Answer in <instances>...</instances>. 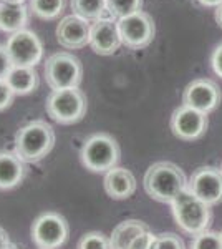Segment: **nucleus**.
Instances as JSON below:
<instances>
[{
  "label": "nucleus",
  "mask_w": 222,
  "mask_h": 249,
  "mask_svg": "<svg viewBox=\"0 0 222 249\" xmlns=\"http://www.w3.org/2000/svg\"><path fill=\"white\" fill-rule=\"evenodd\" d=\"M143 184L149 198L171 204L176 196H179V193L188 188V178L177 164L171 161H157L144 173Z\"/></svg>",
  "instance_id": "obj_1"
},
{
  "label": "nucleus",
  "mask_w": 222,
  "mask_h": 249,
  "mask_svg": "<svg viewBox=\"0 0 222 249\" xmlns=\"http://www.w3.org/2000/svg\"><path fill=\"white\" fill-rule=\"evenodd\" d=\"M15 153L25 163H38L53 150L55 130L43 120H35L15 133Z\"/></svg>",
  "instance_id": "obj_2"
},
{
  "label": "nucleus",
  "mask_w": 222,
  "mask_h": 249,
  "mask_svg": "<svg viewBox=\"0 0 222 249\" xmlns=\"http://www.w3.org/2000/svg\"><path fill=\"white\" fill-rule=\"evenodd\" d=\"M171 206L176 224L186 234L197 236L201 232L209 231L212 223L211 206L192 195L188 188L184 191H181L179 196H176Z\"/></svg>",
  "instance_id": "obj_3"
},
{
  "label": "nucleus",
  "mask_w": 222,
  "mask_h": 249,
  "mask_svg": "<svg viewBox=\"0 0 222 249\" xmlns=\"http://www.w3.org/2000/svg\"><path fill=\"white\" fill-rule=\"evenodd\" d=\"M121 150L120 144L108 133L91 135L83 143L80 158L86 170L95 173H108L120 161Z\"/></svg>",
  "instance_id": "obj_4"
},
{
  "label": "nucleus",
  "mask_w": 222,
  "mask_h": 249,
  "mask_svg": "<svg viewBox=\"0 0 222 249\" xmlns=\"http://www.w3.org/2000/svg\"><path fill=\"white\" fill-rule=\"evenodd\" d=\"M47 113L53 122L60 124H73L86 115V96L78 87L51 90L47 98Z\"/></svg>",
  "instance_id": "obj_5"
},
{
  "label": "nucleus",
  "mask_w": 222,
  "mask_h": 249,
  "mask_svg": "<svg viewBox=\"0 0 222 249\" xmlns=\"http://www.w3.org/2000/svg\"><path fill=\"white\" fill-rule=\"evenodd\" d=\"M83 78L82 62L68 52H58L47 58L45 80L51 90L80 87Z\"/></svg>",
  "instance_id": "obj_6"
},
{
  "label": "nucleus",
  "mask_w": 222,
  "mask_h": 249,
  "mask_svg": "<svg viewBox=\"0 0 222 249\" xmlns=\"http://www.w3.org/2000/svg\"><path fill=\"white\" fill-rule=\"evenodd\" d=\"M70 226L62 214L48 211L40 214L32 226V239L38 249H58L65 244Z\"/></svg>",
  "instance_id": "obj_7"
},
{
  "label": "nucleus",
  "mask_w": 222,
  "mask_h": 249,
  "mask_svg": "<svg viewBox=\"0 0 222 249\" xmlns=\"http://www.w3.org/2000/svg\"><path fill=\"white\" fill-rule=\"evenodd\" d=\"M121 43L130 50H139L153 42L156 34L154 20L146 12H136L118 20Z\"/></svg>",
  "instance_id": "obj_8"
},
{
  "label": "nucleus",
  "mask_w": 222,
  "mask_h": 249,
  "mask_svg": "<svg viewBox=\"0 0 222 249\" xmlns=\"http://www.w3.org/2000/svg\"><path fill=\"white\" fill-rule=\"evenodd\" d=\"M14 67H34L43 58V43L37 34L28 29L12 34L5 43Z\"/></svg>",
  "instance_id": "obj_9"
},
{
  "label": "nucleus",
  "mask_w": 222,
  "mask_h": 249,
  "mask_svg": "<svg viewBox=\"0 0 222 249\" xmlns=\"http://www.w3.org/2000/svg\"><path fill=\"white\" fill-rule=\"evenodd\" d=\"M221 98V88L216 82L207 78H197L186 87L183 93V105L207 115L219 107Z\"/></svg>",
  "instance_id": "obj_10"
},
{
  "label": "nucleus",
  "mask_w": 222,
  "mask_h": 249,
  "mask_svg": "<svg viewBox=\"0 0 222 249\" xmlns=\"http://www.w3.org/2000/svg\"><path fill=\"white\" fill-rule=\"evenodd\" d=\"M188 190L209 206L222 201V171L214 166H203L192 173Z\"/></svg>",
  "instance_id": "obj_11"
},
{
  "label": "nucleus",
  "mask_w": 222,
  "mask_h": 249,
  "mask_svg": "<svg viewBox=\"0 0 222 249\" xmlns=\"http://www.w3.org/2000/svg\"><path fill=\"white\" fill-rule=\"evenodd\" d=\"M207 115L186 105L176 108L171 116L172 133L184 142H192V140L201 138L207 130Z\"/></svg>",
  "instance_id": "obj_12"
},
{
  "label": "nucleus",
  "mask_w": 222,
  "mask_h": 249,
  "mask_svg": "<svg viewBox=\"0 0 222 249\" xmlns=\"http://www.w3.org/2000/svg\"><path fill=\"white\" fill-rule=\"evenodd\" d=\"M90 34L91 23L75 14L63 17L55 30L58 43L67 50H80L90 45Z\"/></svg>",
  "instance_id": "obj_13"
},
{
  "label": "nucleus",
  "mask_w": 222,
  "mask_h": 249,
  "mask_svg": "<svg viewBox=\"0 0 222 249\" xmlns=\"http://www.w3.org/2000/svg\"><path fill=\"white\" fill-rule=\"evenodd\" d=\"M121 37L118 30V20L113 17H104L91 23L90 47L98 55H113L120 48Z\"/></svg>",
  "instance_id": "obj_14"
},
{
  "label": "nucleus",
  "mask_w": 222,
  "mask_h": 249,
  "mask_svg": "<svg viewBox=\"0 0 222 249\" xmlns=\"http://www.w3.org/2000/svg\"><path fill=\"white\" fill-rule=\"evenodd\" d=\"M103 186L113 199H128L136 191V178L128 168H113L104 175Z\"/></svg>",
  "instance_id": "obj_15"
},
{
  "label": "nucleus",
  "mask_w": 222,
  "mask_h": 249,
  "mask_svg": "<svg viewBox=\"0 0 222 249\" xmlns=\"http://www.w3.org/2000/svg\"><path fill=\"white\" fill-rule=\"evenodd\" d=\"M25 161L12 151H0V190H12L25 178Z\"/></svg>",
  "instance_id": "obj_16"
},
{
  "label": "nucleus",
  "mask_w": 222,
  "mask_h": 249,
  "mask_svg": "<svg viewBox=\"0 0 222 249\" xmlns=\"http://www.w3.org/2000/svg\"><path fill=\"white\" fill-rule=\"evenodd\" d=\"M149 231L148 224L139 219H126L120 223L118 226L113 230L110 239H111V249H130L138 236L144 234Z\"/></svg>",
  "instance_id": "obj_17"
},
{
  "label": "nucleus",
  "mask_w": 222,
  "mask_h": 249,
  "mask_svg": "<svg viewBox=\"0 0 222 249\" xmlns=\"http://www.w3.org/2000/svg\"><path fill=\"white\" fill-rule=\"evenodd\" d=\"M5 82L15 95H28L37 90L38 73L34 67H12Z\"/></svg>",
  "instance_id": "obj_18"
},
{
  "label": "nucleus",
  "mask_w": 222,
  "mask_h": 249,
  "mask_svg": "<svg viewBox=\"0 0 222 249\" xmlns=\"http://www.w3.org/2000/svg\"><path fill=\"white\" fill-rule=\"evenodd\" d=\"M28 7L14 5V3H0V30L7 34H15L27 27Z\"/></svg>",
  "instance_id": "obj_19"
},
{
  "label": "nucleus",
  "mask_w": 222,
  "mask_h": 249,
  "mask_svg": "<svg viewBox=\"0 0 222 249\" xmlns=\"http://www.w3.org/2000/svg\"><path fill=\"white\" fill-rule=\"evenodd\" d=\"M70 5L75 15L88 20V22L104 18V14L108 12L106 0H71Z\"/></svg>",
  "instance_id": "obj_20"
},
{
  "label": "nucleus",
  "mask_w": 222,
  "mask_h": 249,
  "mask_svg": "<svg viewBox=\"0 0 222 249\" xmlns=\"http://www.w3.org/2000/svg\"><path fill=\"white\" fill-rule=\"evenodd\" d=\"M67 0H30L28 9L43 20H53L65 10Z\"/></svg>",
  "instance_id": "obj_21"
},
{
  "label": "nucleus",
  "mask_w": 222,
  "mask_h": 249,
  "mask_svg": "<svg viewBox=\"0 0 222 249\" xmlns=\"http://www.w3.org/2000/svg\"><path fill=\"white\" fill-rule=\"evenodd\" d=\"M141 7H143V0H106V9L110 17L118 20L141 12Z\"/></svg>",
  "instance_id": "obj_22"
},
{
  "label": "nucleus",
  "mask_w": 222,
  "mask_h": 249,
  "mask_svg": "<svg viewBox=\"0 0 222 249\" xmlns=\"http://www.w3.org/2000/svg\"><path fill=\"white\" fill-rule=\"evenodd\" d=\"M76 249H111V239L100 231H91L80 238Z\"/></svg>",
  "instance_id": "obj_23"
},
{
  "label": "nucleus",
  "mask_w": 222,
  "mask_h": 249,
  "mask_svg": "<svg viewBox=\"0 0 222 249\" xmlns=\"http://www.w3.org/2000/svg\"><path fill=\"white\" fill-rule=\"evenodd\" d=\"M189 249H222V238L221 232L205 231L192 238L191 248Z\"/></svg>",
  "instance_id": "obj_24"
},
{
  "label": "nucleus",
  "mask_w": 222,
  "mask_h": 249,
  "mask_svg": "<svg viewBox=\"0 0 222 249\" xmlns=\"http://www.w3.org/2000/svg\"><path fill=\"white\" fill-rule=\"evenodd\" d=\"M149 249H186V244L183 238L174 232H161L154 236Z\"/></svg>",
  "instance_id": "obj_25"
},
{
  "label": "nucleus",
  "mask_w": 222,
  "mask_h": 249,
  "mask_svg": "<svg viewBox=\"0 0 222 249\" xmlns=\"http://www.w3.org/2000/svg\"><path fill=\"white\" fill-rule=\"evenodd\" d=\"M14 96H15V93L12 91L9 83H7L5 80H0V111L5 110V108H9L12 105Z\"/></svg>",
  "instance_id": "obj_26"
},
{
  "label": "nucleus",
  "mask_w": 222,
  "mask_h": 249,
  "mask_svg": "<svg viewBox=\"0 0 222 249\" xmlns=\"http://www.w3.org/2000/svg\"><path fill=\"white\" fill-rule=\"evenodd\" d=\"M12 60L7 53L5 45H0V80H5V77L9 75V71L12 70Z\"/></svg>",
  "instance_id": "obj_27"
},
{
  "label": "nucleus",
  "mask_w": 222,
  "mask_h": 249,
  "mask_svg": "<svg viewBox=\"0 0 222 249\" xmlns=\"http://www.w3.org/2000/svg\"><path fill=\"white\" fill-rule=\"evenodd\" d=\"M153 239H154V234H153L151 231H146L144 234L138 236L135 241H133V244L130 246V249H149L151 246Z\"/></svg>",
  "instance_id": "obj_28"
},
{
  "label": "nucleus",
  "mask_w": 222,
  "mask_h": 249,
  "mask_svg": "<svg viewBox=\"0 0 222 249\" xmlns=\"http://www.w3.org/2000/svg\"><path fill=\"white\" fill-rule=\"evenodd\" d=\"M211 65H212V70L216 75H219L222 78V43L221 45L216 47V50H214L212 57H211Z\"/></svg>",
  "instance_id": "obj_29"
},
{
  "label": "nucleus",
  "mask_w": 222,
  "mask_h": 249,
  "mask_svg": "<svg viewBox=\"0 0 222 249\" xmlns=\"http://www.w3.org/2000/svg\"><path fill=\"white\" fill-rule=\"evenodd\" d=\"M9 244H10L9 234H7V231L3 230L2 226H0V249H3L5 246H9Z\"/></svg>",
  "instance_id": "obj_30"
},
{
  "label": "nucleus",
  "mask_w": 222,
  "mask_h": 249,
  "mask_svg": "<svg viewBox=\"0 0 222 249\" xmlns=\"http://www.w3.org/2000/svg\"><path fill=\"white\" fill-rule=\"evenodd\" d=\"M199 3H203L204 7H219L221 3H222V0H197Z\"/></svg>",
  "instance_id": "obj_31"
},
{
  "label": "nucleus",
  "mask_w": 222,
  "mask_h": 249,
  "mask_svg": "<svg viewBox=\"0 0 222 249\" xmlns=\"http://www.w3.org/2000/svg\"><path fill=\"white\" fill-rule=\"evenodd\" d=\"M216 20H217V23H219V27L222 29V3L216 9Z\"/></svg>",
  "instance_id": "obj_32"
},
{
  "label": "nucleus",
  "mask_w": 222,
  "mask_h": 249,
  "mask_svg": "<svg viewBox=\"0 0 222 249\" xmlns=\"http://www.w3.org/2000/svg\"><path fill=\"white\" fill-rule=\"evenodd\" d=\"M3 249H20V248L17 246V244H14V243H10V244H9V246H5V248H3Z\"/></svg>",
  "instance_id": "obj_33"
},
{
  "label": "nucleus",
  "mask_w": 222,
  "mask_h": 249,
  "mask_svg": "<svg viewBox=\"0 0 222 249\" xmlns=\"http://www.w3.org/2000/svg\"><path fill=\"white\" fill-rule=\"evenodd\" d=\"M221 238H222V231H221Z\"/></svg>",
  "instance_id": "obj_34"
},
{
  "label": "nucleus",
  "mask_w": 222,
  "mask_h": 249,
  "mask_svg": "<svg viewBox=\"0 0 222 249\" xmlns=\"http://www.w3.org/2000/svg\"><path fill=\"white\" fill-rule=\"evenodd\" d=\"M221 171H222V166H221Z\"/></svg>",
  "instance_id": "obj_35"
}]
</instances>
